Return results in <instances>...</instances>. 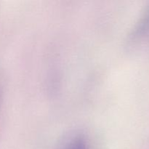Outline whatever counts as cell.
Here are the masks:
<instances>
[]
</instances>
